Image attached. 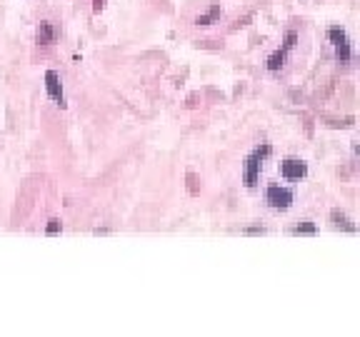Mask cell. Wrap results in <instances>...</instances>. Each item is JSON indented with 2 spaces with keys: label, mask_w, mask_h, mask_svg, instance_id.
Returning <instances> with one entry per match:
<instances>
[{
  "label": "cell",
  "mask_w": 360,
  "mask_h": 337,
  "mask_svg": "<svg viewBox=\"0 0 360 337\" xmlns=\"http://www.w3.org/2000/svg\"><path fill=\"white\" fill-rule=\"evenodd\" d=\"M268 155H270V145H263V147H258V150L248 157V162H245V185H248V188H253V185L258 183L260 162H263Z\"/></svg>",
  "instance_id": "obj_1"
},
{
  "label": "cell",
  "mask_w": 360,
  "mask_h": 337,
  "mask_svg": "<svg viewBox=\"0 0 360 337\" xmlns=\"http://www.w3.org/2000/svg\"><path fill=\"white\" fill-rule=\"evenodd\" d=\"M265 203L273 208V210H288L293 205V193L280 188V185H270L265 190Z\"/></svg>",
  "instance_id": "obj_2"
},
{
  "label": "cell",
  "mask_w": 360,
  "mask_h": 337,
  "mask_svg": "<svg viewBox=\"0 0 360 337\" xmlns=\"http://www.w3.org/2000/svg\"><path fill=\"white\" fill-rule=\"evenodd\" d=\"M305 173H308V165L298 157H288L280 162V175L285 180H300V178H305Z\"/></svg>",
  "instance_id": "obj_3"
},
{
  "label": "cell",
  "mask_w": 360,
  "mask_h": 337,
  "mask_svg": "<svg viewBox=\"0 0 360 337\" xmlns=\"http://www.w3.org/2000/svg\"><path fill=\"white\" fill-rule=\"evenodd\" d=\"M45 88H48V95L55 100V103H65V95H63V88H60V75L55 70H48L45 73Z\"/></svg>",
  "instance_id": "obj_4"
},
{
  "label": "cell",
  "mask_w": 360,
  "mask_h": 337,
  "mask_svg": "<svg viewBox=\"0 0 360 337\" xmlns=\"http://www.w3.org/2000/svg\"><path fill=\"white\" fill-rule=\"evenodd\" d=\"M55 38H58V28H55V23L43 20V23L38 25V30H35V40H38L40 45H50V43H55Z\"/></svg>",
  "instance_id": "obj_5"
},
{
  "label": "cell",
  "mask_w": 360,
  "mask_h": 337,
  "mask_svg": "<svg viewBox=\"0 0 360 337\" xmlns=\"http://www.w3.org/2000/svg\"><path fill=\"white\" fill-rule=\"evenodd\" d=\"M330 220H333L335 227H343V230H350V232L355 230V225H353V223L348 220V215L340 213V210H333V213H330Z\"/></svg>",
  "instance_id": "obj_6"
},
{
  "label": "cell",
  "mask_w": 360,
  "mask_h": 337,
  "mask_svg": "<svg viewBox=\"0 0 360 337\" xmlns=\"http://www.w3.org/2000/svg\"><path fill=\"white\" fill-rule=\"evenodd\" d=\"M220 18V8L218 5H213L208 13H203V15H198L195 18V25H210V23H215Z\"/></svg>",
  "instance_id": "obj_7"
},
{
  "label": "cell",
  "mask_w": 360,
  "mask_h": 337,
  "mask_svg": "<svg viewBox=\"0 0 360 337\" xmlns=\"http://www.w3.org/2000/svg\"><path fill=\"white\" fill-rule=\"evenodd\" d=\"M328 38H330V43H333V45H340V43H345V40H348V35H345V30H343V28H330V30H328Z\"/></svg>",
  "instance_id": "obj_8"
},
{
  "label": "cell",
  "mask_w": 360,
  "mask_h": 337,
  "mask_svg": "<svg viewBox=\"0 0 360 337\" xmlns=\"http://www.w3.org/2000/svg\"><path fill=\"white\" fill-rule=\"evenodd\" d=\"M285 60V50H275L270 58H268V70H278Z\"/></svg>",
  "instance_id": "obj_9"
},
{
  "label": "cell",
  "mask_w": 360,
  "mask_h": 337,
  "mask_svg": "<svg viewBox=\"0 0 360 337\" xmlns=\"http://www.w3.org/2000/svg\"><path fill=\"white\" fill-rule=\"evenodd\" d=\"M295 232H298V235H300V232L313 235V232H315V225H313V223H303V225H298V227H295Z\"/></svg>",
  "instance_id": "obj_10"
},
{
  "label": "cell",
  "mask_w": 360,
  "mask_h": 337,
  "mask_svg": "<svg viewBox=\"0 0 360 337\" xmlns=\"http://www.w3.org/2000/svg\"><path fill=\"white\" fill-rule=\"evenodd\" d=\"M295 40H298V33H293V30H290V33L285 35V48H283V50H290V48L295 45Z\"/></svg>",
  "instance_id": "obj_11"
},
{
  "label": "cell",
  "mask_w": 360,
  "mask_h": 337,
  "mask_svg": "<svg viewBox=\"0 0 360 337\" xmlns=\"http://www.w3.org/2000/svg\"><path fill=\"white\" fill-rule=\"evenodd\" d=\"M60 232V220H50L48 223V235H58Z\"/></svg>",
  "instance_id": "obj_12"
},
{
  "label": "cell",
  "mask_w": 360,
  "mask_h": 337,
  "mask_svg": "<svg viewBox=\"0 0 360 337\" xmlns=\"http://www.w3.org/2000/svg\"><path fill=\"white\" fill-rule=\"evenodd\" d=\"M188 180H190V193H198V188H195V175H188Z\"/></svg>",
  "instance_id": "obj_13"
},
{
  "label": "cell",
  "mask_w": 360,
  "mask_h": 337,
  "mask_svg": "<svg viewBox=\"0 0 360 337\" xmlns=\"http://www.w3.org/2000/svg\"><path fill=\"white\" fill-rule=\"evenodd\" d=\"M93 5H95V10H100L103 8V0H93Z\"/></svg>",
  "instance_id": "obj_14"
}]
</instances>
